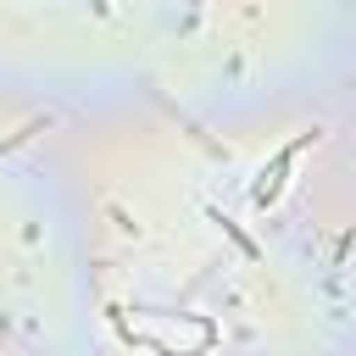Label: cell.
<instances>
[{
  "instance_id": "obj_1",
  "label": "cell",
  "mask_w": 356,
  "mask_h": 356,
  "mask_svg": "<svg viewBox=\"0 0 356 356\" xmlns=\"http://www.w3.org/2000/svg\"><path fill=\"white\" fill-rule=\"evenodd\" d=\"M306 145H312V134H300L295 145H284V150L273 156V167H261V184H256V200H261V206H267V200H278V189H284V172H289V161H295Z\"/></svg>"
}]
</instances>
